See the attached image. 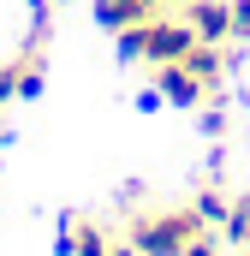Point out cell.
I'll list each match as a JSON object with an SVG mask.
<instances>
[{"instance_id":"9a60e30c","label":"cell","mask_w":250,"mask_h":256,"mask_svg":"<svg viewBox=\"0 0 250 256\" xmlns=\"http://www.w3.org/2000/svg\"><path fill=\"white\" fill-rule=\"evenodd\" d=\"M114 256H137V244H131V238H125V244H114Z\"/></svg>"},{"instance_id":"e0dca14e","label":"cell","mask_w":250,"mask_h":256,"mask_svg":"<svg viewBox=\"0 0 250 256\" xmlns=\"http://www.w3.org/2000/svg\"><path fill=\"white\" fill-rule=\"evenodd\" d=\"M54 6H72V0H54Z\"/></svg>"},{"instance_id":"8fae6325","label":"cell","mask_w":250,"mask_h":256,"mask_svg":"<svg viewBox=\"0 0 250 256\" xmlns=\"http://www.w3.org/2000/svg\"><path fill=\"white\" fill-rule=\"evenodd\" d=\"M6 102H18V60L0 66V108H6Z\"/></svg>"},{"instance_id":"3957f363","label":"cell","mask_w":250,"mask_h":256,"mask_svg":"<svg viewBox=\"0 0 250 256\" xmlns=\"http://www.w3.org/2000/svg\"><path fill=\"white\" fill-rule=\"evenodd\" d=\"M155 72H161L155 84H161L167 108H202V102L214 96V90H208V84H202V78H196V72H190L185 60H173V66H155Z\"/></svg>"},{"instance_id":"ac0fdd59","label":"cell","mask_w":250,"mask_h":256,"mask_svg":"<svg viewBox=\"0 0 250 256\" xmlns=\"http://www.w3.org/2000/svg\"><path fill=\"white\" fill-rule=\"evenodd\" d=\"M149 6H161V0H149Z\"/></svg>"},{"instance_id":"2e32d148","label":"cell","mask_w":250,"mask_h":256,"mask_svg":"<svg viewBox=\"0 0 250 256\" xmlns=\"http://www.w3.org/2000/svg\"><path fill=\"white\" fill-rule=\"evenodd\" d=\"M167 6H190V0H167Z\"/></svg>"},{"instance_id":"52a82bcc","label":"cell","mask_w":250,"mask_h":256,"mask_svg":"<svg viewBox=\"0 0 250 256\" xmlns=\"http://www.w3.org/2000/svg\"><path fill=\"white\" fill-rule=\"evenodd\" d=\"M185 66L196 72V78H202V84H208V90L226 78V54H220V42H196V48L185 54Z\"/></svg>"},{"instance_id":"277c9868","label":"cell","mask_w":250,"mask_h":256,"mask_svg":"<svg viewBox=\"0 0 250 256\" xmlns=\"http://www.w3.org/2000/svg\"><path fill=\"white\" fill-rule=\"evenodd\" d=\"M190 18V30H196V42H232V0H190V6H179Z\"/></svg>"},{"instance_id":"6da1fadb","label":"cell","mask_w":250,"mask_h":256,"mask_svg":"<svg viewBox=\"0 0 250 256\" xmlns=\"http://www.w3.org/2000/svg\"><path fill=\"white\" fill-rule=\"evenodd\" d=\"M202 232L196 208H161V214H131V244L137 256H185V244Z\"/></svg>"},{"instance_id":"4fadbf2b","label":"cell","mask_w":250,"mask_h":256,"mask_svg":"<svg viewBox=\"0 0 250 256\" xmlns=\"http://www.w3.org/2000/svg\"><path fill=\"white\" fill-rule=\"evenodd\" d=\"M185 256H220V244L208 238V226H202V232H196V238H190V244H185Z\"/></svg>"},{"instance_id":"ba28073f","label":"cell","mask_w":250,"mask_h":256,"mask_svg":"<svg viewBox=\"0 0 250 256\" xmlns=\"http://www.w3.org/2000/svg\"><path fill=\"white\" fill-rule=\"evenodd\" d=\"M42 96V54H18V102H36Z\"/></svg>"},{"instance_id":"5bb4252c","label":"cell","mask_w":250,"mask_h":256,"mask_svg":"<svg viewBox=\"0 0 250 256\" xmlns=\"http://www.w3.org/2000/svg\"><path fill=\"white\" fill-rule=\"evenodd\" d=\"M202 131H208V137H226V114H220V108H208V114H202Z\"/></svg>"},{"instance_id":"30bf717a","label":"cell","mask_w":250,"mask_h":256,"mask_svg":"<svg viewBox=\"0 0 250 256\" xmlns=\"http://www.w3.org/2000/svg\"><path fill=\"white\" fill-rule=\"evenodd\" d=\"M226 238L244 250L250 244V196H232V214H226Z\"/></svg>"},{"instance_id":"7a4b0ae2","label":"cell","mask_w":250,"mask_h":256,"mask_svg":"<svg viewBox=\"0 0 250 256\" xmlns=\"http://www.w3.org/2000/svg\"><path fill=\"white\" fill-rule=\"evenodd\" d=\"M190 48H196V30H190L185 12L179 18H149V54H143L149 66H173V60H185Z\"/></svg>"},{"instance_id":"5b68a950","label":"cell","mask_w":250,"mask_h":256,"mask_svg":"<svg viewBox=\"0 0 250 256\" xmlns=\"http://www.w3.org/2000/svg\"><path fill=\"white\" fill-rule=\"evenodd\" d=\"M54 250L60 256H114V238H108L102 220H66L60 238H54Z\"/></svg>"},{"instance_id":"7c38bea8","label":"cell","mask_w":250,"mask_h":256,"mask_svg":"<svg viewBox=\"0 0 250 256\" xmlns=\"http://www.w3.org/2000/svg\"><path fill=\"white\" fill-rule=\"evenodd\" d=\"M232 42H250V0H232Z\"/></svg>"},{"instance_id":"8992f818","label":"cell","mask_w":250,"mask_h":256,"mask_svg":"<svg viewBox=\"0 0 250 256\" xmlns=\"http://www.w3.org/2000/svg\"><path fill=\"white\" fill-rule=\"evenodd\" d=\"M143 18H155V6L149 0H96V24L102 30H131V24H143Z\"/></svg>"},{"instance_id":"9c48e42d","label":"cell","mask_w":250,"mask_h":256,"mask_svg":"<svg viewBox=\"0 0 250 256\" xmlns=\"http://www.w3.org/2000/svg\"><path fill=\"white\" fill-rule=\"evenodd\" d=\"M190 208L202 214V226H226V214H232V202H226V196L214 191V185H202V191H196V202H190Z\"/></svg>"},{"instance_id":"d6986e66","label":"cell","mask_w":250,"mask_h":256,"mask_svg":"<svg viewBox=\"0 0 250 256\" xmlns=\"http://www.w3.org/2000/svg\"><path fill=\"white\" fill-rule=\"evenodd\" d=\"M244 256H250V244H244Z\"/></svg>"}]
</instances>
